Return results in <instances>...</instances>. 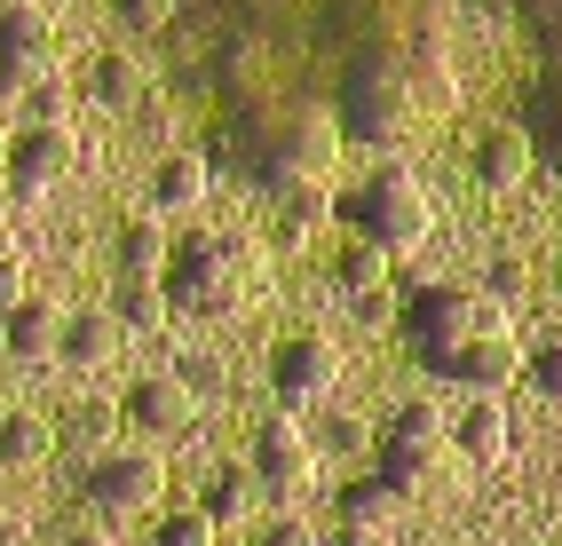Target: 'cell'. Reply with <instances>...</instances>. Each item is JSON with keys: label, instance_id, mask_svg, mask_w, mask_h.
Wrapping results in <instances>:
<instances>
[{"label": "cell", "instance_id": "obj_1", "mask_svg": "<svg viewBox=\"0 0 562 546\" xmlns=\"http://www.w3.org/2000/svg\"><path fill=\"white\" fill-rule=\"evenodd\" d=\"M167 285L159 294L175 309H191V317H222V309H238V285H246V262H238V246L231 238H175L167 246Z\"/></svg>", "mask_w": 562, "mask_h": 546}, {"label": "cell", "instance_id": "obj_2", "mask_svg": "<svg viewBox=\"0 0 562 546\" xmlns=\"http://www.w3.org/2000/svg\"><path fill=\"white\" fill-rule=\"evenodd\" d=\"M428 223H436V206H428V191H420V182H412L404 167L364 174V191L349 198V230H357V238H372L381 253L420 246V238H428Z\"/></svg>", "mask_w": 562, "mask_h": 546}, {"label": "cell", "instance_id": "obj_3", "mask_svg": "<svg viewBox=\"0 0 562 546\" xmlns=\"http://www.w3.org/2000/svg\"><path fill=\"white\" fill-rule=\"evenodd\" d=\"M492 317H507L492 294L475 302V294H460V285H420V294H412V309H404V341H412V356L436 373V364L452 356L468 333H483Z\"/></svg>", "mask_w": 562, "mask_h": 546}, {"label": "cell", "instance_id": "obj_4", "mask_svg": "<svg viewBox=\"0 0 562 546\" xmlns=\"http://www.w3.org/2000/svg\"><path fill=\"white\" fill-rule=\"evenodd\" d=\"M412 120H420V80L396 56H364L349 71V135L364 143H396Z\"/></svg>", "mask_w": 562, "mask_h": 546}, {"label": "cell", "instance_id": "obj_5", "mask_svg": "<svg viewBox=\"0 0 562 546\" xmlns=\"http://www.w3.org/2000/svg\"><path fill=\"white\" fill-rule=\"evenodd\" d=\"M333 167H341V127L325 112H302V120L278 127L270 159H261V182H270V191H302V182H325Z\"/></svg>", "mask_w": 562, "mask_h": 546}, {"label": "cell", "instance_id": "obj_6", "mask_svg": "<svg viewBox=\"0 0 562 546\" xmlns=\"http://www.w3.org/2000/svg\"><path fill=\"white\" fill-rule=\"evenodd\" d=\"M270 388H278V405H285V412H310V405H325V396L341 388V349H333L325 333L285 341V349L270 356Z\"/></svg>", "mask_w": 562, "mask_h": 546}, {"label": "cell", "instance_id": "obj_7", "mask_svg": "<svg viewBox=\"0 0 562 546\" xmlns=\"http://www.w3.org/2000/svg\"><path fill=\"white\" fill-rule=\"evenodd\" d=\"M443 420L428 412V405H412V412H396V428L381 435V476L396 484V491H412V484H428L436 467H443Z\"/></svg>", "mask_w": 562, "mask_h": 546}, {"label": "cell", "instance_id": "obj_8", "mask_svg": "<svg viewBox=\"0 0 562 546\" xmlns=\"http://www.w3.org/2000/svg\"><path fill=\"white\" fill-rule=\"evenodd\" d=\"M71 159H80V143H71L64 120H32V127H16V135H9V151H0V167H9V182H16L24 198H32V191H48V182H64Z\"/></svg>", "mask_w": 562, "mask_h": 546}, {"label": "cell", "instance_id": "obj_9", "mask_svg": "<svg viewBox=\"0 0 562 546\" xmlns=\"http://www.w3.org/2000/svg\"><path fill=\"white\" fill-rule=\"evenodd\" d=\"M310 476H317L310 435H302V420H293V412H278L270 428L254 435V484H261V491H278V499H302Z\"/></svg>", "mask_w": 562, "mask_h": 546}, {"label": "cell", "instance_id": "obj_10", "mask_svg": "<svg viewBox=\"0 0 562 546\" xmlns=\"http://www.w3.org/2000/svg\"><path fill=\"white\" fill-rule=\"evenodd\" d=\"M159 491H167L159 452H103L88 467V499L103 507V515H135V507H151Z\"/></svg>", "mask_w": 562, "mask_h": 546}, {"label": "cell", "instance_id": "obj_11", "mask_svg": "<svg viewBox=\"0 0 562 546\" xmlns=\"http://www.w3.org/2000/svg\"><path fill=\"white\" fill-rule=\"evenodd\" d=\"M436 373H443V380H468V388H483V396H492L507 373H522V349H515V333H507V317H492L483 333H468L452 356L436 364Z\"/></svg>", "mask_w": 562, "mask_h": 546}, {"label": "cell", "instance_id": "obj_12", "mask_svg": "<svg viewBox=\"0 0 562 546\" xmlns=\"http://www.w3.org/2000/svg\"><path fill=\"white\" fill-rule=\"evenodd\" d=\"M127 420H135L143 435H159V444H175V435H191L199 396H191V380H182V373H151V380L127 388Z\"/></svg>", "mask_w": 562, "mask_h": 546}, {"label": "cell", "instance_id": "obj_13", "mask_svg": "<svg viewBox=\"0 0 562 546\" xmlns=\"http://www.w3.org/2000/svg\"><path fill=\"white\" fill-rule=\"evenodd\" d=\"M56 333H64V317H56V302H16V309H0V349L9 356H24V364H48L56 356Z\"/></svg>", "mask_w": 562, "mask_h": 546}, {"label": "cell", "instance_id": "obj_14", "mask_svg": "<svg viewBox=\"0 0 562 546\" xmlns=\"http://www.w3.org/2000/svg\"><path fill=\"white\" fill-rule=\"evenodd\" d=\"M56 356H64V364H111V356H120V317H111V309H80V317H64Z\"/></svg>", "mask_w": 562, "mask_h": 546}, {"label": "cell", "instance_id": "obj_15", "mask_svg": "<svg viewBox=\"0 0 562 546\" xmlns=\"http://www.w3.org/2000/svg\"><path fill=\"white\" fill-rule=\"evenodd\" d=\"M475 174H483V191H515V182L531 174V143H522V127H492V135H483Z\"/></svg>", "mask_w": 562, "mask_h": 546}, {"label": "cell", "instance_id": "obj_16", "mask_svg": "<svg viewBox=\"0 0 562 546\" xmlns=\"http://www.w3.org/2000/svg\"><path fill=\"white\" fill-rule=\"evenodd\" d=\"M0 56L48 64V9H24V0H9V9H0Z\"/></svg>", "mask_w": 562, "mask_h": 546}, {"label": "cell", "instance_id": "obj_17", "mask_svg": "<svg viewBox=\"0 0 562 546\" xmlns=\"http://www.w3.org/2000/svg\"><path fill=\"white\" fill-rule=\"evenodd\" d=\"M396 507H404V491H396L389 476H372V484H357V491L341 499V523H349V538H364V531H381Z\"/></svg>", "mask_w": 562, "mask_h": 546}, {"label": "cell", "instance_id": "obj_18", "mask_svg": "<svg viewBox=\"0 0 562 546\" xmlns=\"http://www.w3.org/2000/svg\"><path fill=\"white\" fill-rule=\"evenodd\" d=\"M167 246H175V238L143 214V223L120 230V270H127V277H159V270H167Z\"/></svg>", "mask_w": 562, "mask_h": 546}, {"label": "cell", "instance_id": "obj_19", "mask_svg": "<svg viewBox=\"0 0 562 546\" xmlns=\"http://www.w3.org/2000/svg\"><path fill=\"white\" fill-rule=\"evenodd\" d=\"M151 198H159V206H199V198H206V159H191V151L159 159V174H151Z\"/></svg>", "mask_w": 562, "mask_h": 546}, {"label": "cell", "instance_id": "obj_20", "mask_svg": "<svg viewBox=\"0 0 562 546\" xmlns=\"http://www.w3.org/2000/svg\"><path fill=\"white\" fill-rule=\"evenodd\" d=\"M460 444H468V459H483V467H499V459H507V412L492 405V396H483V405L460 420Z\"/></svg>", "mask_w": 562, "mask_h": 546}, {"label": "cell", "instance_id": "obj_21", "mask_svg": "<svg viewBox=\"0 0 562 546\" xmlns=\"http://www.w3.org/2000/svg\"><path fill=\"white\" fill-rule=\"evenodd\" d=\"M120 333H151V325H167V294H159V277H127L120 285Z\"/></svg>", "mask_w": 562, "mask_h": 546}, {"label": "cell", "instance_id": "obj_22", "mask_svg": "<svg viewBox=\"0 0 562 546\" xmlns=\"http://www.w3.org/2000/svg\"><path fill=\"white\" fill-rule=\"evenodd\" d=\"M333 270H341V285H349V294H381V270H389V253L372 246V238H349Z\"/></svg>", "mask_w": 562, "mask_h": 546}, {"label": "cell", "instance_id": "obj_23", "mask_svg": "<svg viewBox=\"0 0 562 546\" xmlns=\"http://www.w3.org/2000/svg\"><path fill=\"white\" fill-rule=\"evenodd\" d=\"M48 452V428L41 420H0V467H32Z\"/></svg>", "mask_w": 562, "mask_h": 546}, {"label": "cell", "instance_id": "obj_24", "mask_svg": "<svg viewBox=\"0 0 562 546\" xmlns=\"http://www.w3.org/2000/svg\"><path fill=\"white\" fill-rule=\"evenodd\" d=\"M95 95L127 112V103L143 95V71H135V56H103V64H95Z\"/></svg>", "mask_w": 562, "mask_h": 546}, {"label": "cell", "instance_id": "obj_25", "mask_svg": "<svg viewBox=\"0 0 562 546\" xmlns=\"http://www.w3.org/2000/svg\"><path fill=\"white\" fill-rule=\"evenodd\" d=\"M522 373H531V388L547 396V405H562V341H539L531 356H522Z\"/></svg>", "mask_w": 562, "mask_h": 546}, {"label": "cell", "instance_id": "obj_26", "mask_svg": "<svg viewBox=\"0 0 562 546\" xmlns=\"http://www.w3.org/2000/svg\"><path fill=\"white\" fill-rule=\"evenodd\" d=\"M159 546H214V523L199 515V507H182V515L159 523Z\"/></svg>", "mask_w": 562, "mask_h": 546}, {"label": "cell", "instance_id": "obj_27", "mask_svg": "<svg viewBox=\"0 0 562 546\" xmlns=\"http://www.w3.org/2000/svg\"><path fill=\"white\" fill-rule=\"evenodd\" d=\"M199 515H206V523H238V515H246V484H238V476H222V484L206 491Z\"/></svg>", "mask_w": 562, "mask_h": 546}, {"label": "cell", "instance_id": "obj_28", "mask_svg": "<svg viewBox=\"0 0 562 546\" xmlns=\"http://www.w3.org/2000/svg\"><path fill=\"white\" fill-rule=\"evenodd\" d=\"M24 112L32 120H64V80H56V71H41V80L24 88Z\"/></svg>", "mask_w": 562, "mask_h": 546}, {"label": "cell", "instance_id": "obj_29", "mask_svg": "<svg viewBox=\"0 0 562 546\" xmlns=\"http://www.w3.org/2000/svg\"><path fill=\"white\" fill-rule=\"evenodd\" d=\"M111 9H120V16H127L135 32H159V24L175 16V0H111Z\"/></svg>", "mask_w": 562, "mask_h": 546}, {"label": "cell", "instance_id": "obj_30", "mask_svg": "<svg viewBox=\"0 0 562 546\" xmlns=\"http://www.w3.org/2000/svg\"><path fill=\"white\" fill-rule=\"evenodd\" d=\"M261 546H317V538H310V523H302V515H285V523L261 531Z\"/></svg>", "mask_w": 562, "mask_h": 546}, {"label": "cell", "instance_id": "obj_31", "mask_svg": "<svg viewBox=\"0 0 562 546\" xmlns=\"http://www.w3.org/2000/svg\"><path fill=\"white\" fill-rule=\"evenodd\" d=\"M16 302H24V253L0 262V309H16Z\"/></svg>", "mask_w": 562, "mask_h": 546}, {"label": "cell", "instance_id": "obj_32", "mask_svg": "<svg viewBox=\"0 0 562 546\" xmlns=\"http://www.w3.org/2000/svg\"><path fill=\"white\" fill-rule=\"evenodd\" d=\"M492 294H499V302H507V294H522V270H515V262H499V270H492Z\"/></svg>", "mask_w": 562, "mask_h": 546}, {"label": "cell", "instance_id": "obj_33", "mask_svg": "<svg viewBox=\"0 0 562 546\" xmlns=\"http://www.w3.org/2000/svg\"><path fill=\"white\" fill-rule=\"evenodd\" d=\"M71 546H120V538H103V531H80V538H71Z\"/></svg>", "mask_w": 562, "mask_h": 546}, {"label": "cell", "instance_id": "obj_34", "mask_svg": "<svg viewBox=\"0 0 562 546\" xmlns=\"http://www.w3.org/2000/svg\"><path fill=\"white\" fill-rule=\"evenodd\" d=\"M9 253H16V238H9V223H0V262H9Z\"/></svg>", "mask_w": 562, "mask_h": 546}, {"label": "cell", "instance_id": "obj_35", "mask_svg": "<svg viewBox=\"0 0 562 546\" xmlns=\"http://www.w3.org/2000/svg\"><path fill=\"white\" fill-rule=\"evenodd\" d=\"M0 151H9V127H0Z\"/></svg>", "mask_w": 562, "mask_h": 546}]
</instances>
